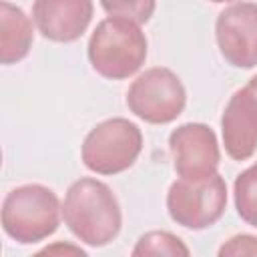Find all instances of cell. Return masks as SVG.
<instances>
[{
	"mask_svg": "<svg viewBox=\"0 0 257 257\" xmlns=\"http://www.w3.org/2000/svg\"><path fill=\"white\" fill-rule=\"evenodd\" d=\"M62 219L70 233L90 247L108 245L122 227L116 195L106 183L92 177H82L66 189Z\"/></svg>",
	"mask_w": 257,
	"mask_h": 257,
	"instance_id": "1",
	"label": "cell"
},
{
	"mask_svg": "<svg viewBox=\"0 0 257 257\" xmlns=\"http://www.w3.org/2000/svg\"><path fill=\"white\" fill-rule=\"evenodd\" d=\"M147 36L141 24L108 16L96 24L88 38L90 66L104 78L124 80L141 70L147 60Z\"/></svg>",
	"mask_w": 257,
	"mask_h": 257,
	"instance_id": "2",
	"label": "cell"
},
{
	"mask_svg": "<svg viewBox=\"0 0 257 257\" xmlns=\"http://www.w3.org/2000/svg\"><path fill=\"white\" fill-rule=\"evenodd\" d=\"M62 205L56 193L40 183L12 189L2 201V229L16 243L30 245L50 237L60 223Z\"/></svg>",
	"mask_w": 257,
	"mask_h": 257,
	"instance_id": "3",
	"label": "cell"
},
{
	"mask_svg": "<svg viewBox=\"0 0 257 257\" xmlns=\"http://www.w3.org/2000/svg\"><path fill=\"white\" fill-rule=\"evenodd\" d=\"M141 151V128L128 118L114 116L88 131L80 147V159L96 175H118L135 165Z\"/></svg>",
	"mask_w": 257,
	"mask_h": 257,
	"instance_id": "4",
	"label": "cell"
},
{
	"mask_svg": "<svg viewBox=\"0 0 257 257\" xmlns=\"http://www.w3.org/2000/svg\"><path fill=\"white\" fill-rule=\"evenodd\" d=\"M187 104V90L181 78L165 66L141 72L126 90L128 110L149 124H169L181 116Z\"/></svg>",
	"mask_w": 257,
	"mask_h": 257,
	"instance_id": "5",
	"label": "cell"
},
{
	"mask_svg": "<svg viewBox=\"0 0 257 257\" xmlns=\"http://www.w3.org/2000/svg\"><path fill=\"white\" fill-rule=\"evenodd\" d=\"M227 209V183L215 173L211 177L189 181L179 179L169 187L167 211L169 217L193 231L207 229L215 225Z\"/></svg>",
	"mask_w": 257,
	"mask_h": 257,
	"instance_id": "6",
	"label": "cell"
},
{
	"mask_svg": "<svg viewBox=\"0 0 257 257\" xmlns=\"http://www.w3.org/2000/svg\"><path fill=\"white\" fill-rule=\"evenodd\" d=\"M173 169L179 179L199 181L217 173L221 151L215 131L205 122H185L169 135Z\"/></svg>",
	"mask_w": 257,
	"mask_h": 257,
	"instance_id": "7",
	"label": "cell"
},
{
	"mask_svg": "<svg viewBox=\"0 0 257 257\" xmlns=\"http://www.w3.org/2000/svg\"><path fill=\"white\" fill-rule=\"evenodd\" d=\"M215 40L221 56L231 66H257V2H235L219 12Z\"/></svg>",
	"mask_w": 257,
	"mask_h": 257,
	"instance_id": "8",
	"label": "cell"
},
{
	"mask_svg": "<svg viewBox=\"0 0 257 257\" xmlns=\"http://www.w3.org/2000/svg\"><path fill=\"white\" fill-rule=\"evenodd\" d=\"M94 14L92 0H34L32 20L38 32L52 42L78 40Z\"/></svg>",
	"mask_w": 257,
	"mask_h": 257,
	"instance_id": "9",
	"label": "cell"
},
{
	"mask_svg": "<svg viewBox=\"0 0 257 257\" xmlns=\"http://www.w3.org/2000/svg\"><path fill=\"white\" fill-rule=\"evenodd\" d=\"M225 153L233 161H247L257 151V98L243 86L233 92L221 114Z\"/></svg>",
	"mask_w": 257,
	"mask_h": 257,
	"instance_id": "10",
	"label": "cell"
},
{
	"mask_svg": "<svg viewBox=\"0 0 257 257\" xmlns=\"http://www.w3.org/2000/svg\"><path fill=\"white\" fill-rule=\"evenodd\" d=\"M30 16L26 12L8 2H0V62L2 64H16L28 56L34 40Z\"/></svg>",
	"mask_w": 257,
	"mask_h": 257,
	"instance_id": "11",
	"label": "cell"
},
{
	"mask_svg": "<svg viewBox=\"0 0 257 257\" xmlns=\"http://www.w3.org/2000/svg\"><path fill=\"white\" fill-rule=\"evenodd\" d=\"M237 215L251 227H257V163L237 175L233 183Z\"/></svg>",
	"mask_w": 257,
	"mask_h": 257,
	"instance_id": "12",
	"label": "cell"
},
{
	"mask_svg": "<svg viewBox=\"0 0 257 257\" xmlns=\"http://www.w3.org/2000/svg\"><path fill=\"white\" fill-rule=\"evenodd\" d=\"M133 255L135 257H141V255L187 257V255H191V251L183 243L181 237H177L169 231H149L137 241V245L133 249Z\"/></svg>",
	"mask_w": 257,
	"mask_h": 257,
	"instance_id": "13",
	"label": "cell"
},
{
	"mask_svg": "<svg viewBox=\"0 0 257 257\" xmlns=\"http://www.w3.org/2000/svg\"><path fill=\"white\" fill-rule=\"evenodd\" d=\"M98 2L108 16L126 18L137 24L149 22L157 8V0H98Z\"/></svg>",
	"mask_w": 257,
	"mask_h": 257,
	"instance_id": "14",
	"label": "cell"
},
{
	"mask_svg": "<svg viewBox=\"0 0 257 257\" xmlns=\"http://www.w3.org/2000/svg\"><path fill=\"white\" fill-rule=\"evenodd\" d=\"M219 257H239V255H257V237L241 233L227 239L219 247Z\"/></svg>",
	"mask_w": 257,
	"mask_h": 257,
	"instance_id": "15",
	"label": "cell"
},
{
	"mask_svg": "<svg viewBox=\"0 0 257 257\" xmlns=\"http://www.w3.org/2000/svg\"><path fill=\"white\" fill-rule=\"evenodd\" d=\"M40 255H48V253H72V255H86V251L84 249H80V247H74V245H68V243H54V245H50V247H44L42 251H38Z\"/></svg>",
	"mask_w": 257,
	"mask_h": 257,
	"instance_id": "16",
	"label": "cell"
},
{
	"mask_svg": "<svg viewBox=\"0 0 257 257\" xmlns=\"http://www.w3.org/2000/svg\"><path fill=\"white\" fill-rule=\"evenodd\" d=\"M247 88H249V90H251V92L255 94V98H257V74H255V76H253V78L249 80V84H247Z\"/></svg>",
	"mask_w": 257,
	"mask_h": 257,
	"instance_id": "17",
	"label": "cell"
}]
</instances>
